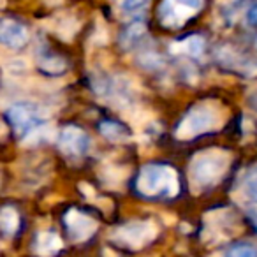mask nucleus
<instances>
[{
    "instance_id": "nucleus-6",
    "label": "nucleus",
    "mask_w": 257,
    "mask_h": 257,
    "mask_svg": "<svg viewBox=\"0 0 257 257\" xmlns=\"http://www.w3.org/2000/svg\"><path fill=\"white\" fill-rule=\"evenodd\" d=\"M8 118H9V121H11L13 128L16 131V134L25 138L27 134L32 133L36 127L46 123L48 111L44 109V107H41L39 104L18 102L9 107Z\"/></svg>"
},
{
    "instance_id": "nucleus-13",
    "label": "nucleus",
    "mask_w": 257,
    "mask_h": 257,
    "mask_svg": "<svg viewBox=\"0 0 257 257\" xmlns=\"http://www.w3.org/2000/svg\"><path fill=\"white\" fill-rule=\"evenodd\" d=\"M37 65H39L41 71H44L46 74H64L67 71V62L60 55L50 53V51H44L37 58Z\"/></svg>"
},
{
    "instance_id": "nucleus-12",
    "label": "nucleus",
    "mask_w": 257,
    "mask_h": 257,
    "mask_svg": "<svg viewBox=\"0 0 257 257\" xmlns=\"http://www.w3.org/2000/svg\"><path fill=\"white\" fill-rule=\"evenodd\" d=\"M203 50H204V37L197 36V34L178 41L171 48L173 53L183 55V57H199L203 53Z\"/></svg>"
},
{
    "instance_id": "nucleus-1",
    "label": "nucleus",
    "mask_w": 257,
    "mask_h": 257,
    "mask_svg": "<svg viewBox=\"0 0 257 257\" xmlns=\"http://www.w3.org/2000/svg\"><path fill=\"white\" fill-rule=\"evenodd\" d=\"M225 121V107L217 100H201L194 104L180 120L175 136L182 141L194 140L201 134L217 131Z\"/></svg>"
},
{
    "instance_id": "nucleus-14",
    "label": "nucleus",
    "mask_w": 257,
    "mask_h": 257,
    "mask_svg": "<svg viewBox=\"0 0 257 257\" xmlns=\"http://www.w3.org/2000/svg\"><path fill=\"white\" fill-rule=\"evenodd\" d=\"M147 36V27H145L143 22H133L127 29L121 32L120 36V43L125 50H133L134 46L141 43Z\"/></svg>"
},
{
    "instance_id": "nucleus-20",
    "label": "nucleus",
    "mask_w": 257,
    "mask_h": 257,
    "mask_svg": "<svg viewBox=\"0 0 257 257\" xmlns=\"http://www.w3.org/2000/svg\"><path fill=\"white\" fill-rule=\"evenodd\" d=\"M148 4V0H118V6L123 13H138Z\"/></svg>"
},
{
    "instance_id": "nucleus-11",
    "label": "nucleus",
    "mask_w": 257,
    "mask_h": 257,
    "mask_svg": "<svg viewBox=\"0 0 257 257\" xmlns=\"http://www.w3.org/2000/svg\"><path fill=\"white\" fill-rule=\"evenodd\" d=\"M99 133L102 134L104 140L109 143H127L133 138V133L125 127L123 123H118L114 120H104L99 123Z\"/></svg>"
},
{
    "instance_id": "nucleus-24",
    "label": "nucleus",
    "mask_w": 257,
    "mask_h": 257,
    "mask_svg": "<svg viewBox=\"0 0 257 257\" xmlns=\"http://www.w3.org/2000/svg\"><path fill=\"white\" fill-rule=\"evenodd\" d=\"M6 136H8V125L0 120V141L6 140Z\"/></svg>"
},
{
    "instance_id": "nucleus-17",
    "label": "nucleus",
    "mask_w": 257,
    "mask_h": 257,
    "mask_svg": "<svg viewBox=\"0 0 257 257\" xmlns=\"http://www.w3.org/2000/svg\"><path fill=\"white\" fill-rule=\"evenodd\" d=\"M225 257H257V248L252 243H234L227 248Z\"/></svg>"
},
{
    "instance_id": "nucleus-8",
    "label": "nucleus",
    "mask_w": 257,
    "mask_h": 257,
    "mask_svg": "<svg viewBox=\"0 0 257 257\" xmlns=\"http://www.w3.org/2000/svg\"><path fill=\"white\" fill-rule=\"evenodd\" d=\"M58 150L67 157H83L90 148V136L81 127L67 125L58 133Z\"/></svg>"
},
{
    "instance_id": "nucleus-15",
    "label": "nucleus",
    "mask_w": 257,
    "mask_h": 257,
    "mask_svg": "<svg viewBox=\"0 0 257 257\" xmlns=\"http://www.w3.org/2000/svg\"><path fill=\"white\" fill-rule=\"evenodd\" d=\"M20 229V213L16 208L4 206L0 208V231L8 236L16 234Z\"/></svg>"
},
{
    "instance_id": "nucleus-22",
    "label": "nucleus",
    "mask_w": 257,
    "mask_h": 257,
    "mask_svg": "<svg viewBox=\"0 0 257 257\" xmlns=\"http://www.w3.org/2000/svg\"><path fill=\"white\" fill-rule=\"evenodd\" d=\"M245 18H246V23H248L250 27L257 29V2L250 6L248 11H246V15H245Z\"/></svg>"
},
{
    "instance_id": "nucleus-4",
    "label": "nucleus",
    "mask_w": 257,
    "mask_h": 257,
    "mask_svg": "<svg viewBox=\"0 0 257 257\" xmlns=\"http://www.w3.org/2000/svg\"><path fill=\"white\" fill-rule=\"evenodd\" d=\"M159 234V227L152 220H133L121 224L111 232V241L127 250H140L150 245Z\"/></svg>"
},
{
    "instance_id": "nucleus-21",
    "label": "nucleus",
    "mask_w": 257,
    "mask_h": 257,
    "mask_svg": "<svg viewBox=\"0 0 257 257\" xmlns=\"http://www.w3.org/2000/svg\"><path fill=\"white\" fill-rule=\"evenodd\" d=\"M6 69H8V72H11V74H22V72H25L27 69H29V64L23 62L22 58H15V60H11L6 65Z\"/></svg>"
},
{
    "instance_id": "nucleus-7",
    "label": "nucleus",
    "mask_w": 257,
    "mask_h": 257,
    "mask_svg": "<svg viewBox=\"0 0 257 257\" xmlns=\"http://www.w3.org/2000/svg\"><path fill=\"white\" fill-rule=\"evenodd\" d=\"M64 225L69 238L76 243L88 241L99 229V222L92 215L85 213L81 210H76V208H71L64 215Z\"/></svg>"
},
{
    "instance_id": "nucleus-3",
    "label": "nucleus",
    "mask_w": 257,
    "mask_h": 257,
    "mask_svg": "<svg viewBox=\"0 0 257 257\" xmlns=\"http://www.w3.org/2000/svg\"><path fill=\"white\" fill-rule=\"evenodd\" d=\"M231 154L222 148H208L192 157L189 164V182L196 190L217 185L227 173Z\"/></svg>"
},
{
    "instance_id": "nucleus-9",
    "label": "nucleus",
    "mask_w": 257,
    "mask_h": 257,
    "mask_svg": "<svg viewBox=\"0 0 257 257\" xmlns=\"http://www.w3.org/2000/svg\"><path fill=\"white\" fill-rule=\"evenodd\" d=\"M29 29L15 18H0V44L11 50H22L29 43Z\"/></svg>"
},
{
    "instance_id": "nucleus-25",
    "label": "nucleus",
    "mask_w": 257,
    "mask_h": 257,
    "mask_svg": "<svg viewBox=\"0 0 257 257\" xmlns=\"http://www.w3.org/2000/svg\"><path fill=\"white\" fill-rule=\"evenodd\" d=\"M248 102H250V106H252L253 109L257 111V92L250 93V95H248Z\"/></svg>"
},
{
    "instance_id": "nucleus-23",
    "label": "nucleus",
    "mask_w": 257,
    "mask_h": 257,
    "mask_svg": "<svg viewBox=\"0 0 257 257\" xmlns=\"http://www.w3.org/2000/svg\"><path fill=\"white\" fill-rule=\"evenodd\" d=\"M248 218H250V222H252V225L255 227V231H257V208H252V210L248 211Z\"/></svg>"
},
{
    "instance_id": "nucleus-26",
    "label": "nucleus",
    "mask_w": 257,
    "mask_h": 257,
    "mask_svg": "<svg viewBox=\"0 0 257 257\" xmlns=\"http://www.w3.org/2000/svg\"><path fill=\"white\" fill-rule=\"evenodd\" d=\"M6 6V0H0V8H4Z\"/></svg>"
},
{
    "instance_id": "nucleus-5",
    "label": "nucleus",
    "mask_w": 257,
    "mask_h": 257,
    "mask_svg": "<svg viewBox=\"0 0 257 257\" xmlns=\"http://www.w3.org/2000/svg\"><path fill=\"white\" fill-rule=\"evenodd\" d=\"M204 8V0H162L159 22L166 29H180Z\"/></svg>"
},
{
    "instance_id": "nucleus-2",
    "label": "nucleus",
    "mask_w": 257,
    "mask_h": 257,
    "mask_svg": "<svg viewBox=\"0 0 257 257\" xmlns=\"http://www.w3.org/2000/svg\"><path fill=\"white\" fill-rule=\"evenodd\" d=\"M134 189L145 199H173L180 192L178 173L166 164H147L138 173Z\"/></svg>"
},
{
    "instance_id": "nucleus-19",
    "label": "nucleus",
    "mask_w": 257,
    "mask_h": 257,
    "mask_svg": "<svg viewBox=\"0 0 257 257\" xmlns=\"http://www.w3.org/2000/svg\"><path fill=\"white\" fill-rule=\"evenodd\" d=\"M243 194L248 201L257 204V169L252 171L243 182Z\"/></svg>"
},
{
    "instance_id": "nucleus-18",
    "label": "nucleus",
    "mask_w": 257,
    "mask_h": 257,
    "mask_svg": "<svg viewBox=\"0 0 257 257\" xmlns=\"http://www.w3.org/2000/svg\"><path fill=\"white\" fill-rule=\"evenodd\" d=\"M78 32V23H76L74 18H69V16H65V18H62V22L58 23L57 27V34L62 37V39L69 41L74 34Z\"/></svg>"
},
{
    "instance_id": "nucleus-16",
    "label": "nucleus",
    "mask_w": 257,
    "mask_h": 257,
    "mask_svg": "<svg viewBox=\"0 0 257 257\" xmlns=\"http://www.w3.org/2000/svg\"><path fill=\"white\" fill-rule=\"evenodd\" d=\"M218 60H220V64L224 65L225 69L243 72V74H245V72H248V69H246L248 60H246V58H243L241 55H238L236 51L222 50L220 53H218Z\"/></svg>"
},
{
    "instance_id": "nucleus-10",
    "label": "nucleus",
    "mask_w": 257,
    "mask_h": 257,
    "mask_svg": "<svg viewBox=\"0 0 257 257\" xmlns=\"http://www.w3.org/2000/svg\"><path fill=\"white\" fill-rule=\"evenodd\" d=\"M64 248L62 238L53 231H41L37 232L34 239L32 250L37 257H55L60 250Z\"/></svg>"
}]
</instances>
